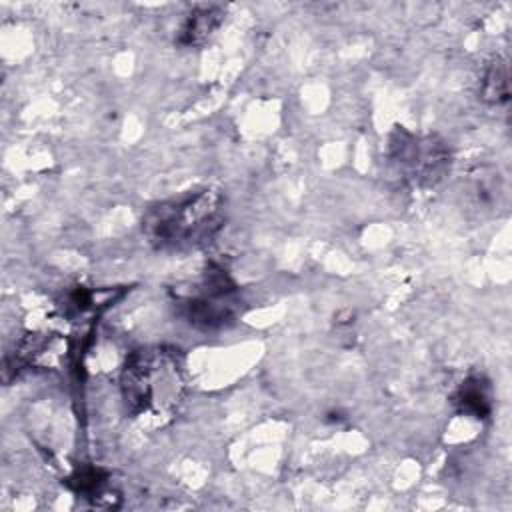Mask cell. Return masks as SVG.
Instances as JSON below:
<instances>
[{"label":"cell","instance_id":"obj_6","mask_svg":"<svg viewBox=\"0 0 512 512\" xmlns=\"http://www.w3.org/2000/svg\"><path fill=\"white\" fill-rule=\"evenodd\" d=\"M456 408L472 418H488L492 412L490 384L482 376H468L454 394Z\"/></svg>","mask_w":512,"mask_h":512},{"label":"cell","instance_id":"obj_3","mask_svg":"<svg viewBox=\"0 0 512 512\" xmlns=\"http://www.w3.org/2000/svg\"><path fill=\"white\" fill-rule=\"evenodd\" d=\"M388 160L402 180L418 188H430L450 172L452 152L436 134H414L396 126L388 138Z\"/></svg>","mask_w":512,"mask_h":512},{"label":"cell","instance_id":"obj_7","mask_svg":"<svg viewBox=\"0 0 512 512\" xmlns=\"http://www.w3.org/2000/svg\"><path fill=\"white\" fill-rule=\"evenodd\" d=\"M480 98L488 104H504L510 98V74L508 64L502 58H494L482 72Z\"/></svg>","mask_w":512,"mask_h":512},{"label":"cell","instance_id":"obj_1","mask_svg":"<svg viewBox=\"0 0 512 512\" xmlns=\"http://www.w3.org/2000/svg\"><path fill=\"white\" fill-rule=\"evenodd\" d=\"M226 196L218 188H194L150 204L142 234L162 252H184L210 242L224 226Z\"/></svg>","mask_w":512,"mask_h":512},{"label":"cell","instance_id":"obj_8","mask_svg":"<svg viewBox=\"0 0 512 512\" xmlns=\"http://www.w3.org/2000/svg\"><path fill=\"white\" fill-rule=\"evenodd\" d=\"M108 482V472L96 466H86L76 470L70 478H68V486L76 492L82 494L84 498H92L96 502V498H102L100 494L104 492Z\"/></svg>","mask_w":512,"mask_h":512},{"label":"cell","instance_id":"obj_2","mask_svg":"<svg viewBox=\"0 0 512 512\" xmlns=\"http://www.w3.org/2000/svg\"><path fill=\"white\" fill-rule=\"evenodd\" d=\"M120 392L132 416L162 418L172 414L186 392L180 350L166 344L132 350L122 364Z\"/></svg>","mask_w":512,"mask_h":512},{"label":"cell","instance_id":"obj_5","mask_svg":"<svg viewBox=\"0 0 512 512\" xmlns=\"http://www.w3.org/2000/svg\"><path fill=\"white\" fill-rule=\"evenodd\" d=\"M226 10L216 4H196L192 6L174 34V44L180 48H200L204 46L222 26Z\"/></svg>","mask_w":512,"mask_h":512},{"label":"cell","instance_id":"obj_4","mask_svg":"<svg viewBox=\"0 0 512 512\" xmlns=\"http://www.w3.org/2000/svg\"><path fill=\"white\" fill-rule=\"evenodd\" d=\"M180 316L198 330H220L240 314L238 288L222 266H210L202 280L180 298Z\"/></svg>","mask_w":512,"mask_h":512}]
</instances>
